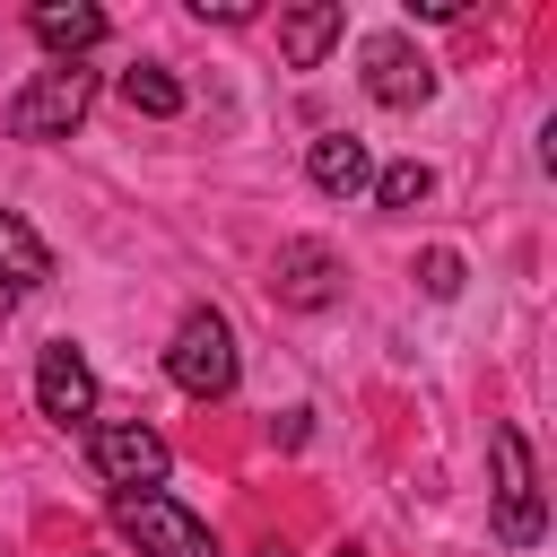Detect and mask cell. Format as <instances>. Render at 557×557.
Returning a JSON list of instances; mask_svg holds the SVG:
<instances>
[{"mask_svg": "<svg viewBox=\"0 0 557 557\" xmlns=\"http://www.w3.org/2000/svg\"><path fill=\"white\" fill-rule=\"evenodd\" d=\"M348 557H357V548H348Z\"/></svg>", "mask_w": 557, "mask_h": 557, "instance_id": "ac0fdd59", "label": "cell"}, {"mask_svg": "<svg viewBox=\"0 0 557 557\" xmlns=\"http://www.w3.org/2000/svg\"><path fill=\"white\" fill-rule=\"evenodd\" d=\"M305 174H313V191H331V200H357V191L374 183V157H366V139H348V131H322V139L305 148Z\"/></svg>", "mask_w": 557, "mask_h": 557, "instance_id": "30bf717a", "label": "cell"}, {"mask_svg": "<svg viewBox=\"0 0 557 557\" xmlns=\"http://www.w3.org/2000/svg\"><path fill=\"white\" fill-rule=\"evenodd\" d=\"M87 104H96V70L52 61V70H35V78L9 96V139H70V131L87 122Z\"/></svg>", "mask_w": 557, "mask_h": 557, "instance_id": "6da1fadb", "label": "cell"}, {"mask_svg": "<svg viewBox=\"0 0 557 557\" xmlns=\"http://www.w3.org/2000/svg\"><path fill=\"white\" fill-rule=\"evenodd\" d=\"M165 374H174L191 400H226V392H235V331H226V313L191 305V313L174 322V339H165Z\"/></svg>", "mask_w": 557, "mask_h": 557, "instance_id": "7a4b0ae2", "label": "cell"}, {"mask_svg": "<svg viewBox=\"0 0 557 557\" xmlns=\"http://www.w3.org/2000/svg\"><path fill=\"white\" fill-rule=\"evenodd\" d=\"M261 557H287V540H270V548H261Z\"/></svg>", "mask_w": 557, "mask_h": 557, "instance_id": "e0dca14e", "label": "cell"}, {"mask_svg": "<svg viewBox=\"0 0 557 557\" xmlns=\"http://www.w3.org/2000/svg\"><path fill=\"white\" fill-rule=\"evenodd\" d=\"M348 35V9L339 0H313V9H287L278 17V52H287V70H322V52Z\"/></svg>", "mask_w": 557, "mask_h": 557, "instance_id": "8fae6325", "label": "cell"}, {"mask_svg": "<svg viewBox=\"0 0 557 557\" xmlns=\"http://www.w3.org/2000/svg\"><path fill=\"white\" fill-rule=\"evenodd\" d=\"M113 522H122V540H139V557H226V548H218V531H209L200 513H183L174 496H157V487L122 496V505H113Z\"/></svg>", "mask_w": 557, "mask_h": 557, "instance_id": "277c9868", "label": "cell"}, {"mask_svg": "<svg viewBox=\"0 0 557 557\" xmlns=\"http://www.w3.org/2000/svg\"><path fill=\"white\" fill-rule=\"evenodd\" d=\"M44 278H52V252H44V235H35L26 218H9V209H0V296L17 305V296H35Z\"/></svg>", "mask_w": 557, "mask_h": 557, "instance_id": "7c38bea8", "label": "cell"}, {"mask_svg": "<svg viewBox=\"0 0 557 557\" xmlns=\"http://www.w3.org/2000/svg\"><path fill=\"white\" fill-rule=\"evenodd\" d=\"M270 296H278L287 313H322V305L339 296V261H331V244H313V235L278 244V261H270Z\"/></svg>", "mask_w": 557, "mask_h": 557, "instance_id": "ba28073f", "label": "cell"}, {"mask_svg": "<svg viewBox=\"0 0 557 557\" xmlns=\"http://www.w3.org/2000/svg\"><path fill=\"white\" fill-rule=\"evenodd\" d=\"M87 461H96V479L104 487H122V496H139V487H157L165 479V435L157 426H139V418H96L87 426Z\"/></svg>", "mask_w": 557, "mask_h": 557, "instance_id": "5b68a950", "label": "cell"}, {"mask_svg": "<svg viewBox=\"0 0 557 557\" xmlns=\"http://www.w3.org/2000/svg\"><path fill=\"white\" fill-rule=\"evenodd\" d=\"M487 461H496V531H505L513 548H540L548 513H540V470H531L522 426H487Z\"/></svg>", "mask_w": 557, "mask_h": 557, "instance_id": "3957f363", "label": "cell"}, {"mask_svg": "<svg viewBox=\"0 0 557 557\" xmlns=\"http://www.w3.org/2000/svg\"><path fill=\"white\" fill-rule=\"evenodd\" d=\"M26 35L44 52H61V61H78V52L104 44V9H87V0H35L26 9Z\"/></svg>", "mask_w": 557, "mask_h": 557, "instance_id": "9c48e42d", "label": "cell"}, {"mask_svg": "<svg viewBox=\"0 0 557 557\" xmlns=\"http://www.w3.org/2000/svg\"><path fill=\"white\" fill-rule=\"evenodd\" d=\"M357 61H366L357 78H366V96H374L383 113H418V104L435 96V61H426L409 35H366Z\"/></svg>", "mask_w": 557, "mask_h": 557, "instance_id": "8992f818", "label": "cell"}, {"mask_svg": "<svg viewBox=\"0 0 557 557\" xmlns=\"http://www.w3.org/2000/svg\"><path fill=\"white\" fill-rule=\"evenodd\" d=\"M35 409L52 426H87L96 418V374H87V357L70 339H44V357H35Z\"/></svg>", "mask_w": 557, "mask_h": 557, "instance_id": "52a82bcc", "label": "cell"}, {"mask_svg": "<svg viewBox=\"0 0 557 557\" xmlns=\"http://www.w3.org/2000/svg\"><path fill=\"white\" fill-rule=\"evenodd\" d=\"M191 17H200V26H209V17H218V26H244L252 0H191Z\"/></svg>", "mask_w": 557, "mask_h": 557, "instance_id": "2e32d148", "label": "cell"}, {"mask_svg": "<svg viewBox=\"0 0 557 557\" xmlns=\"http://www.w3.org/2000/svg\"><path fill=\"white\" fill-rule=\"evenodd\" d=\"M426 191H435V174H426L418 157H400V165H383V174H374V200H383V209H418Z\"/></svg>", "mask_w": 557, "mask_h": 557, "instance_id": "5bb4252c", "label": "cell"}, {"mask_svg": "<svg viewBox=\"0 0 557 557\" xmlns=\"http://www.w3.org/2000/svg\"><path fill=\"white\" fill-rule=\"evenodd\" d=\"M122 104H131V113L174 122V113H183V78H174L165 61H139V70H122Z\"/></svg>", "mask_w": 557, "mask_h": 557, "instance_id": "4fadbf2b", "label": "cell"}, {"mask_svg": "<svg viewBox=\"0 0 557 557\" xmlns=\"http://www.w3.org/2000/svg\"><path fill=\"white\" fill-rule=\"evenodd\" d=\"M418 278H426V296H461V252H444V244H435V252L418 261Z\"/></svg>", "mask_w": 557, "mask_h": 557, "instance_id": "9a60e30c", "label": "cell"}]
</instances>
